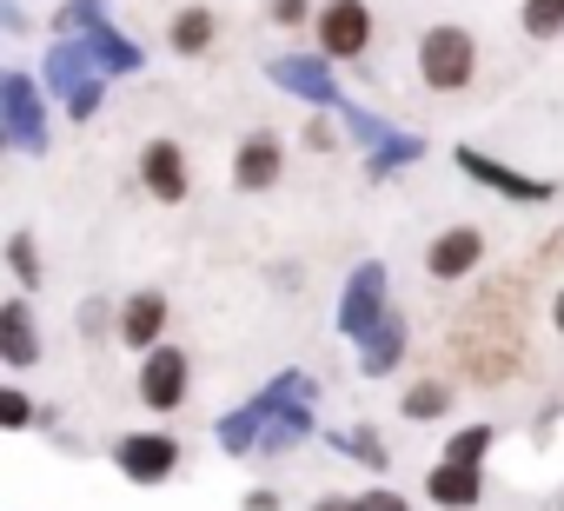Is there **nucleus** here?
Instances as JSON below:
<instances>
[{"mask_svg": "<svg viewBox=\"0 0 564 511\" xmlns=\"http://www.w3.org/2000/svg\"><path fill=\"white\" fill-rule=\"evenodd\" d=\"M133 392H140V405H147L153 418H173V412L193 399V359H186L173 339H160L153 352H140V379H133Z\"/></svg>", "mask_w": 564, "mask_h": 511, "instance_id": "nucleus-5", "label": "nucleus"}, {"mask_svg": "<svg viewBox=\"0 0 564 511\" xmlns=\"http://www.w3.org/2000/svg\"><path fill=\"white\" fill-rule=\"evenodd\" d=\"M213 41H219V14L213 8H180L173 21H166V47L180 54V61H199V54H213Z\"/></svg>", "mask_w": 564, "mask_h": 511, "instance_id": "nucleus-18", "label": "nucleus"}, {"mask_svg": "<svg viewBox=\"0 0 564 511\" xmlns=\"http://www.w3.org/2000/svg\"><path fill=\"white\" fill-rule=\"evenodd\" d=\"M87 41H94V61H100V74H107V80H133V74L147 67V54H140V47H133L113 21H100Z\"/></svg>", "mask_w": 564, "mask_h": 511, "instance_id": "nucleus-20", "label": "nucleus"}, {"mask_svg": "<svg viewBox=\"0 0 564 511\" xmlns=\"http://www.w3.org/2000/svg\"><path fill=\"white\" fill-rule=\"evenodd\" d=\"M452 166H458L471 186H491V193L511 199V206H551V199H557V180H531V173H518V166H505V160H491V153H478V146H452Z\"/></svg>", "mask_w": 564, "mask_h": 511, "instance_id": "nucleus-7", "label": "nucleus"}, {"mask_svg": "<svg viewBox=\"0 0 564 511\" xmlns=\"http://www.w3.org/2000/svg\"><path fill=\"white\" fill-rule=\"evenodd\" d=\"M313 511H359V491H319Z\"/></svg>", "mask_w": 564, "mask_h": 511, "instance_id": "nucleus-35", "label": "nucleus"}, {"mask_svg": "<svg viewBox=\"0 0 564 511\" xmlns=\"http://www.w3.org/2000/svg\"><path fill=\"white\" fill-rule=\"evenodd\" d=\"M265 418H272V392L259 385L246 405H232V412H219V418H213L219 452H226V458H252V452H259V438H265Z\"/></svg>", "mask_w": 564, "mask_h": 511, "instance_id": "nucleus-14", "label": "nucleus"}, {"mask_svg": "<svg viewBox=\"0 0 564 511\" xmlns=\"http://www.w3.org/2000/svg\"><path fill=\"white\" fill-rule=\"evenodd\" d=\"M425 504H438V511H478V504H485V465L438 458V465L425 471Z\"/></svg>", "mask_w": 564, "mask_h": 511, "instance_id": "nucleus-15", "label": "nucleus"}, {"mask_svg": "<svg viewBox=\"0 0 564 511\" xmlns=\"http://www.w3.org/2000/svg\"><path fill=\"white\" fill-rule=\"evenodd\" d=\"M0 425H8V432H28V425H41V412H34V399H28L21 385H0Z\"/></svg>", "mask_w": 564, "mask_h": 511, "instance_id": "nucleus-28", "label": "nucleus"}, {"mask_svg": "<svg viewBox=\"0 0 564 511\" xmlns=\"http://www.w3.org/2000/svg\"><path fill=\"white\" fill-rule=\"evenodd\" d=\"M133 173H140V193L160 199V206H180L193 193V173H186V146L180 140H147L140 160H133Z\"/></svg>", "mask_w": 564, "mask_h": 511, "instance_id": "nucleus-9", "label": "nucleus"}, {"mask_svg": "<svg viewBox=\"0 0 564 511\" xmlns=\"http://www.w3.org/2000/svg\"><path fill=\"white\" fill-rule=\"evenodd\" d=\"M0 366H8V372H34L41 366V326H34L28 293L0 300Z\"/></svg>", "mask_w": 564, "mask_h": 511, "instance_id": "nucleus-13", "label": "nucleus"}, {"mask_svg": "<svg viewBox=\"0 0 564 511\" xmlns=\"http://www.w3.org/2000/svg\"><path fill=\"white\" fill-rule=\"evenodd\" d=\"M107 326H120V306H107V300H80V339H107Z\"/></svg>", "mask_w": 564, "mask_h": 511, "instance_id": "nucleus-32", "label": "nucleus"}, {"mask_svg": "<svg viewBox=\"0 0 564 511\" xmlns=\"http://www.w3.org/2000/svg\"><path fill=\"white\" fill-rule=\"evenodd\" d=\"M359 511H412L399 491H386V485H372V491H359Z\"/></svg>", "mask_w": 564, "mask_h": 511, "instance_id": "nucleus-33", "label": "nucleus"}, {"mask_svg": "<svg viewBox=\"0 0 564 511\" xmlns=\"http://www.w3.org/2000/svg\"><path fill=\"white\" fill-rule=\"evenodd\" d=\"M100 100H107V74H94L80 94H67V100H61V113H67V120H94V113H100Z\"/></svg>", "mask_w": 564, "mask_h": 511, "instance_id": "nucleus-31", "label": "nucleus"}, {"mask_svg": "<svg viewBox=\"0 0 564 511\" xmlns=\"http://www.w3.org/2000/svg\"><path fill=\"white\" fill-rule=\"evenodd\" d=\"M452 399H458V385H445V379H419V385H405L399 412H405L412 425H432V418H445V412H452Z\"/></svg>", "mask_w": 564, "mask_h": 511, "instance_id": "nucleus-23", "label": "nucleus"}, {"mask_svg": "<svg viewBox=\"0 0 564 511\" xmlns=\"http://www.w3.org/2000/svg\"><path fill=\"white\" fill-rule=\"evenodd\" d=\"M279 173H286V140L272 127H252L239 146H232V186L239 193H272Z\"/></svg>", "mask_w": 564, "mask_h": 511, "instance_id": "nucleus-11", "label": "nucleus"}, {"mask_svg": "<svg viewBox=\"0 0 564 511\" xmlns=\"http://www.w3.org/2000/svg\"><path fill=\"white\" fill-rule=\"evenodd\" d=\"M279 504H286V498H279V491H265V485H252V491L239 498V511H279Z\"/></svg>", "mask_w": 564, "mask_h": 511, "instance_id": "nucleus-34", "label": "nucleus"}, {"mask_svg": "<svg viewBox=\"0 0 564 511\" xmlns=\"http://www.w3.org/2000/svg\"><path fill=\"white\" fill-rule=\"evenodd\" d=\"M339 120H346V140H359L366 153H372V146H386V140L399 133L392 120H379V113H372V107H359V100H346V107H339Z\"/></svg>", "mask_w": 564, "mask_h": 511, "instance_id": "nucleus-26", "label": "nucleus"}, {"mask_svg": "<svg viewBox=\"0 0 564 511\" xmlns=\"http://www.w3.org/2000/svg\"><path fill=\"white\" fill-rule=\"evenodd\" d=\"M180 465H186V445L166 425H147V432H120L113 438V471L127 485H140V491H160Z\"/></svg>", "mask_w": 564, "mask_h": 511, "instance_id": "nucleus-4", "label": "nucleus"}, {"mask_svg": "<svg viewBox=\"0 0 564 511\" xmlns=\"http://www.w3.org/2000/svg\"><path fill=\"white\" fill-rule=\"evenodd\" d=\"M54 94L41 74L28 67H8L0 74V146L21 153V160H47L54 153Z\"/></svg>", "mask_w": 564, "mask_h": 511, "instance_id": "nucleus-1", "label": "nucleus"}, {"mask_svg": "<svg viewBox=\"0 0 564 511\" xmlns=\"http://www.w3.org/2000/svg\"><path fill=\"white\" fill-rule=\"evenodd\" d=\"M518 28H524L531 41H557V34H564V0H524V8H518Z\"/></svg>", "mask_w": 564, "mask_h": 511, "instance_id": "nucleus-27", "label": "nucleus"}, {"mask_svg": "<svg viewBox=\"0 0 564 511\" xmlns=\"http://www.w3.org/2000/svg\"><path fill=\"white\" fill-rule=\"evenodd\" d=\"M313 41L326 61H366L372 54V8L366 0H319Z\"/></svg>", "mask_w": 564, "mask_h": 511, "instance_id": "nucleus-8", "label": "nucleus"}, {"mask_svg": "<svg viewBox=\"0 0 564 511\" xmlns=\"http://www.w3.org/2000/svg\"><path fill=\"white\" fill-rule=\"evenodd\" d=\"M386 313H392V273H386V260H359L346 273V293H339V339L366 346L386 326Z\"/></svg>", "mask_w": 564, "mask_h": 511, "instance_id": "nucleus-3", "label": "nucleus"}, {"mask_svg": "<svg viewBox=\"0 0 564 511\" xmlns=\"http://www.w3.org/2000/svg\"><path fill=\"white\" fill-rule=\"evenodd\" d=\"M94 74H100V61H94V41H87V34L54 41V47H47V61H41V80H47V94H54V100L80 94Z\"/></svg>", "mask_w": 564, "mask_h": 511, "instance_id": "nucleus-16", "label": "nucleus"}, {"mask_svg": "<svg viewBox=\"0 0 564 511\" xmlns=\"http://www.w3.org/2000/svg\"><path fill=\"white\" fill-rule=\"evenodd\" d=\"M300 140H306L313 153H333V146L346 140V120H339V113H319V107H313V120L300 127Z\"/></svg>", "mask_w": 564, "mask_h": 511, "instance_id": "nucleus-29", "label": "nucleus"}, {"mask_svg": "<svg viewBox=\"0 0 564 511\" xmlns=\"http://www.w3.org/2000/svg\"><path fill=\"white\" fill-rule=\"evenodd\" d=\"M166 326H173V300H166L160 286H140V293L120 300V326H113V339H120L127 352H153V346L166 339Z\"/></svg>", "mask_w": 564, "mask_h": 511, "instance_id": "nucleus-10", "label": "nucleus"}, {"mask_svg": "<svg viewBox=\"0 0 564 511\" xmlns=\"http://www.w3.org/2000/svg\"><path fill=\"white\" fill-rule=\"evenodd\" d=\"M265 21L272 28H313L319 21V0H265Z\"/></svg>", "mask_w": 564, "mask_h": 511, "instance_id": "nucleus-30", "label": "nucleus"}, {"mask_svg": "<svg viewBox=\"0 0 564 511\" xmlns=\"http://www.w3.org/2000/svg\"><path fill=\"white\" fill-rule=\"evenodd\" d=\"M557 511H564V498H557Z\"/></svg>", "mask_w": 564, "mask_h": 511, "instance_id": "nucleus-37", "label": "nucleus"}, {"mask_svg": "<svg viewBox=\"0 0 564 511\" xmlns=\"http://www.w3.org/2000/svg\"><path fill=\"white\" fill-rule=\"evenodd\" d=\"M265 80H272L279 94H293L300 107H319V113H339V107H346L339 74L326 67L319 47H313V54H272V61H265Z\"/></svg>", "mask_w": 564, "mask_h": 511, "instance_id": "nucleus-6", "label": "nucleus"}, {"mask_svg": "<svg viewBox=\"0 0 564 511\" xmlns=\"http://www.w3.org/2000/svg\"><path fill=\"white\" fill-rule=\"evenodd\" d=\"M405 346H412L405 313H386V326L359 346V379H386V372H399V366H405Z\"/></svg>", "mask_w": 564, "mask_h": 511, "instance_id": "nucleus-17", "label": "nucleus"}, {"mask_svg": "<svg viewBox=\"0 0 564 511\" xmlns=\"http://www.w3.org/2000/svg\"><path fill=\"white\" fill-rule=\"evenodd\" d=\"M485 267V232L478 226H445L432 246H425V273L438 280V286H458V280H471Z\"/></svg>", "mask_w": 564, "mask_h": 511, "instance_id": "nucleus-12", "label": "nucleus"}, {"mask_svg": "<svg viewBox=\"0 0 564 511\" xmlns=\"http://www.w3.org/2000/svg\"><path fill=\"white\" fill-rule=\"evenodd\" d=\"M419 80H425L432 94H465V87L478 80V41H471L465 28H452V21L425 28V34H419Z\"/></svg>", "mask_w": 564, "mask_h": 511, "instance_id": "nucleus-2", "label": "nucleus"}, {"mask_svg": "<svg viewBox=\"0 0 564 511\" xmlns=\"http://www.w3.org/2000/svg\"><path fill=\"white\" fill-rule=\"evenodd\" d=\"M551 333H557V339H564V286H557V293H551Z\"/></svg>", "mask_w": 564, "mask_h": 511, "instance_id": "nucleus-36", "label": "nucleus"}, {"mask_svg": "<svg viewBox=\"0 0 564 511\" xmlns=\"http://www.w3.org/2000/svg\"><path fill=\"white\" fill-rule=\"evenodd\" d=\"M491 445H498V425L471 418V425H458V432L445 438V458H458V465H485V458H491Z\"/></svg>", "mask_w": 564, "mask_h": 511, "instance_id": "nucleus-25", "label": "nucleus"}, {"mask_svg": "<svg viewBox=\"0 0 564 511\" xmlns=\"http://www.w3.org/2000/svg\"><path fill=\"white\" fill-rule=\"evenodd\" d=\"M8 273H14V286H21V293H41V286H47L41 239H34L28 226H14V232H8Z\"/></svg>", "mask_w": 564, "mask_h": 511, "instance_id": "nucleus-22", "label": "nucleus"}, {"mask_svg": "<svg viewBox=\"0 0 564 511\" xmlns=\"http://www.w3.org/2000/svg\"><path fill=\"white\" fill-rule=\"evenodd\" d=\"M419 160H425V133H392L386 146L366 153V180H392V173H405Z\"/></svg>", "mask_w": 564, "mask_h": 511, "instance_id": "nucleus-21", "label": "nucleus"}, {"mask_svg": "<svg viewBox=\"0 0 564 511\" xmlns=\"http://www.w3.org/2000/svg\"><path fill=\"white\" fill-rule=\"evenodd\" d=\"M107 21V0H61V8H54V41H74V34H94Z\"/></svg>", "mask_w": 564, "mask_h": 511, "instance_id": "nucleus-24", "label": "nucleus"}, {"mask_svg": "<svg viewBox=\"0 0 564 511\" xmlns=\"http://www.w3.org/2000/svg\"><path fill=\"white\" fill-rule=\"evenodd\" d=\"M339 458H352V465H366L372 478H386L392 471V452H386V438H379V425H346V432H319Z\"/></svg>", "mask_w": 564, "mask_h": 511, "instance_id": "nucleus-19", "label": "nucleus"}]
</instances>
